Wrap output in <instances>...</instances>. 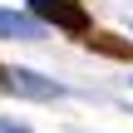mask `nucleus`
Returning a JSON list of instances; mask_svg holds the SVG:
<instances>
[{"mask_svg": "<svg viewBox=\"0 0 133 133\" xmlns=\"http://www.w3.org/2000/svg\"><path fill=\"white\" fill-rule=\"evenodd\" d=\"M30 15L44 20V25H54V30H64V35H74V39L94 35V20L84 10V0H30Z\"/></svg>", "mask_w": 133, "mask_h": 133, "instance_id": "f257e3e1", "label": "nucleus"}, {"mask_svg": "<svg viewBox=\"0 0 133 133\" xmlns=\"http://www.w3.org/2000/svg\"><path fill=\"white\" fill-rule=\"evenodd\" d=\"M0 133H30V123H15V118H0Z\"/></svg>", "mask_w": 133, "mask_h": 133, "instance_id": "39448f33", "label": "nucleus"}, {"mask_svg": "<svg viewBox=\"0 0 133 133\" xmlns=\"http://www.w3.org/2000/svg\"><path fill=\"white\" fill-rule=\"evenodd\" d=\"M44 30H49V25L35 20L30 10H25V15H20V10H0V35H5V39H44Z\"/></svg>", "mask_w": 133, "mask_h": 133, "instance_id": "7ed1b4c3", "label": "nucleus"}, {"mask_svg": "<svg viewBox=\"0 0 133 133\" xmlns=\"http://www.w3.org/2000/svg\"><path fill=\"white\" fill-rule=\"evenodd\" d=\"M10 94H25V99H64V84L35 74V69H10Z\"/></svg>", "mask_w": 133, "mask_h": 133, "instance_id": "f03ea898", "label": "nucleus"}, {"mask_svg": "<svg viewBox=\"0 0 133 133\" xmlns=\"http://www.w3.org/2000/svg\"><path fill=\"white\" fill-rule=\"evenodd\" d=\"M84 44H89L94 54H109V59H133V39H118V35H109V30H94Z\"/></svg>", "mask_w": 133, "mask_h": 133, "instance_id": "20e7f679", "label": "nucleus"}, {"mask_svg": "<svg viewBox=\"0 0 133 133\" xmlns=\"http://www.w3.org/2000/svg\"><path fill=\"white\" fill-rule=\"evenodd\" d=\"M0 89H10V69L5 64H0Z\"/></svg>", "mask_w": 133, "mask_h": 133, "instance_id": "423d86ee", "label": "nucleus"}]
</instances>
